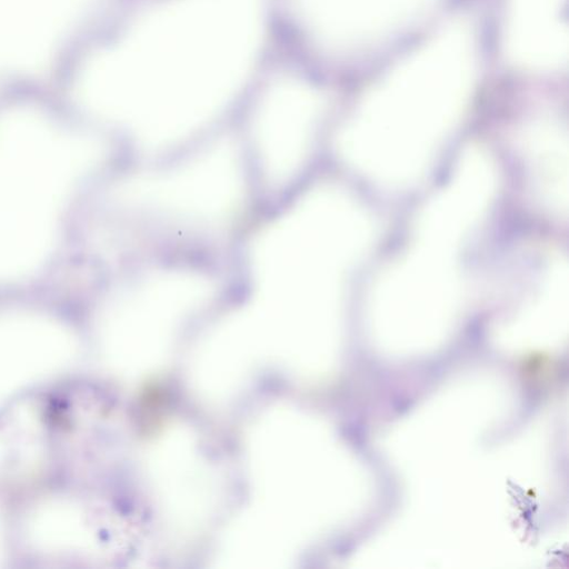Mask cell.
I'll return each instance as SVG.
<instances>
[{
  "mask_svg": "<svg viewBox=\"0 0 569 569\" xmlns=\"http://www.w3.org/2000/svg\"><path fill=\"white\" fill-rule=\"evenodd\" d=\"M261 34L259 0H172L94 56L82 102L159 149L216 114L244 80Z\"/></svg>",
  "mask_w": 569,
  "mask_h": 569,
  "instance_id": "1",
  "label": "cell"
},
{
  "mask_svg": "<svg viewBox=\"0 0 569 569\" xmlns=\"http://www.w3.org/2000/svg\"><path fill=\"white\" fill-rule=\"evenodd\" d=\"M102 152L27 109L0 116V281L23 279L52 251L62 209Z\"/></svg>",
  "mask_w": 569,
  "mask_h": 569,
  "instance_id": "2",
  "label": "cell"
},
{
  "mask_svg": "<svg viewBox=\"0 0 569 569\" xmlns=\"http://www.w3.org/2000/svg\"><path fill=\"white\" fill-rule=\"evenodd\" d=\"M461 104L456 90L393 91L371 100L341 131L343 159L388 186L415 181L451 129Z\"/></svg>",
  "mask_w": 569,
  "mask_h": 569,
  "instance_id": "3",
  "label": "cell"
},
{
  "mask_svg": "<svg viewBox=\"0 0 569 569\" xmlns=\"http://www.w3.org/2000/svg\"><path fill=\"white\" fill-rule=\"evenodd\" d=\"M211 292L210 281L196 273L150 276L110 303L104 316L107 339L134 369L144 371L166 356L182 319Z\"/></svg>",
  "mask_w": 569,
  "mask_h": 569,
  "instance_id": "4",
  "label": "cell"
},
{
  "mask_svg": "<svg viewBox=\"0 0 569 569\" xmlns=\"http://www.w3.org/2000/svg\"><path fill=\"white\" fill-rule=\"evenodd\" d=\"M242 190L236 146L223 140L176 170L129 181L120 197L171 217L211 222L237 207Z\"/></svg>",
  "mask_w": 569,
  "mask_h": 569,
  "instance_id": "5",
  "label": "cell"
},
{
  "mask_svg": "<svg viewBox=\"0 0 569 569\" xmlns=\"http://www.w3.org/2000/svg\"><path fill=\"white\" fill-rule=\"evenodd\" d=\"M456 254L415 241L373 283L371 305L378 318L388 323L445 320L463 290Z\"/></svg>",
  "mask_w": 569,
  "mask_h": 569,
  "instance_id": "6",
  "label": "cell"
},
{
  "mask_svg": "<svg viewBox=\"0 0 569 569\" xmlns=\"http://www.w3.org/2000/svg\"><path fill=\"white\" fill-rule=\"evenodd\" d=\"M495 163L480 147L468 148L448 184L420 212L415 241L457 253L493 198Z\"/></svg>",
  "mask_w": 569,
  "mask_h": 569,
  "instance_id": "7",
  "label": "cell"
},
{
  "mask_svg": "<svg viewBox=\"0 0 569 569\" xmlns=\"http://www.w3.org/2000/svg\"><path fill=\"white\" fill-rule=\"evenodd\" d=\"M191 433L174 429L149 453L148 468L164 515L177 529L191 531L202 525L217 498V479Z\"/></svg>",
  "mask_w": 569,
  "mask_h": 569,
  "instance_id": "8",
  "label": "cell"
},
{
  "mask_svg": "<svg viewBox=\"0 0 569 569\" xmlns=\"http://www.w3.org/2000/svg\"><path fill=\"white\" fill-rule=\"evenodd\" d=\"M319 107L315 92L293 80L278 82L263 96L256 113L254 134L271 182H286L303 162Z\"/></svg>",
  "mask_w": 569,
  "mask_h": 569,
  "instance_id": "9",
  "label": "cell"
},
{
  "mask_svg": "<svg viewBox=\"0 0 569 569\" xmlns=\"http://www.w3.org/2000/svg\"><path fill=\"white\" fill-rule=\"evenodd\" d=\"M90 0H0V70L41 67Z\"/></svg>",
  "mask_w": 569,
  "mask_h": 569,
  "instance_id": "10",
  "label": "cell"
},
{
  "mask_svg": "<svg viewBox=\"0 0 569 569\" xmlns=\"http://www.w3.org/2000/svg\"><path fill=\"white\" fill-rule=\"evenodd\" d=\"M262 352L246 310L221 322L202 342L194 359L193 380L210 397H222L244 380Z\"/></svg>",
  "mask_w": 569,
  "mask_h": 569,
  "instance_id": "11",
  "label": "cell"
},
{
  "mask_svg": "<svg viewBox=\"0 0 569 569\" xmlns=\"http://www.w3.org/2000/svg\"><path fill=\"white\" fill-rule=\"evenodd\" d=\"M521 149L541 204L556 217H567L569 200V143L565 130L553 123L527 129Z\"/></svg>",
  "mask_w": 569,
  "mask_h": 569,
  "instance_id": "12",
  "label": "cell"
}]
</instances>
